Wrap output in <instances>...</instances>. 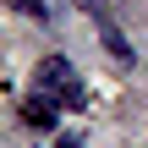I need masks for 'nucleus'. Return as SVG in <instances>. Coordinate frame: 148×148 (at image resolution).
I'll use <instances>...</instances> for the list:
<instances>
[{"mask_svg": "<svg viewBox=\"0 0 148 148\" xmlns=\"http://www.w3.org/2000/svg\"><path fill=\"white\" fill-rule=\"evenodd\" d=\"M22 121H27V126H44V132H49V126L60 121V99L38 88L33 99H22Z\"/></svg>", "mask_w": 148, "mask_h": 148, "instance_id": "3", "label": "nucleus"}, {"mask_svg": "<svg viewBox=\"0 0 148 148\" xmlns=\"http://www.w3.org/2000/svg\"><path fill=\"white\" fill-rule=\"evenodd\" d=\"M60 148H82V137H60Z\"/></svg>", "mask_w": 148, "mask_h": 148, "instance_id": "5", "label": "nucleus"}, {"mask_svg": "<svg viewBox=\"0 0 148 148\" xmlns=\"http://www.w3.org/2000/svg\"><path fill=\"white\" fill-rule=\"evenodd\" d=\"M16 5H22L27 16H49V5H44V0H16Z\"/></svg>", "mask_w": 148, "mask_h": 148, "instance_id": "4", "label": "nucleus"}, {"mask_svg": "<svg viewBox=\"0 0 148 148\" xmlns=\"http://www.w3.org/2000/svg\"><path fill=\"white\" fill-rule=\"evenodd\" d=\"M33 77H38V88H44V93H55L66 110H82V104H88V88H82V77L71 71V60H60V55H44Z\"/></svg>", "mask_w": 148, "mask_h": 148, "instance_id": "1", "label": "nucleus"}, {"mask_svg": "<svg viewBox=\"0 0 148 148\" xmlns=\"http://www.w3.org/2000/svg\"><path fill=\"white\" fill-rule=\"evenodd\" d=\"M77 5H82V11L93 16V27H99V38H104V49H110L115 60H132V44H126V33H121V27L110 22V11H104L99 0H77Z\"/></svg>", "mask_w": 148, "mask_h": 148, "instance_id": "2", "label": "nucleus"}]
</instances>
